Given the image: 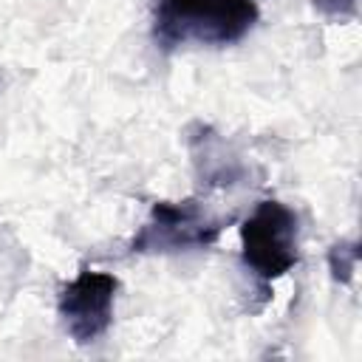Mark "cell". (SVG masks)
I'll return each mask as SVG.
<instances>
[{
	"mask_svg": "<svg viewBox=\"0 0 362 362\" xmlns=\"http://www.w3.org/2000/svg\"><path fill=\"white\" fill-rule=\"evenodd\" d=\"M189 150H192V161L198 167V175L206 184L229 187V184H235L243 175V167L232 156L226 141L215 130H209L204 124H198V133L189 136Z\"/></svg>",
	"mask_w": 362,
	"mask_h": 362,
	"instance_id": "obj_5",
	"label": "cell"
},
{
	"mask_svg": "<svg viewBox=\"0 0 362 362\" xmlns=\"http://www.w3.org/2000/svg\"><path fill=\"white\" fill-rule=\"evenodd\" d=\"M119 280L110 272L82 269L74 280H68L59 291L57 311L76 345L96 342L113 322V303H116Z\"/></svg>",
	"mask_w": 362,
	"mask_h": 362,
	"instance_id": "obj_4",
	"label": "cell"
},
{
	"mask_svg": "<svg viewBox=\"0 0 362 362\" xmlns=\"http://www.w3.org/2000/svg\"><path fill=\"white\" fill-rule=\"evenodd\" d=\"M356 260H359V246L356 240H337L331 249H328V272L337 283L348 286L354 280V272H356Z\"/></svg>",
	"mask_w": 362,
	"mask_h": 362,
	"instance_id": "obj_6",
	"label": "cell"
},
{
	"mask_svg": "<svg viewBox=\"0 0 362 362\" xmlns=\"http://www.w3.org/2000/svg\"><path fill=\"white\" fill-rule=\"evenodd\" d=\"M257 17L255 0H156L153 40L161 51L187 42L232 45L255 28Z\"/></svg>",
	"mask_w": 362,
	"mask_h": 362,
	"instance_id": "obj_1",
	"label": "cell"
},
{
	"mask_svg": "<svg viewBox=\"0 0 362 362\" xmlns=\"http://www.w3.org/2000/svg\"><path fill=\"white\" fill-rule=\"evenodd\" d=\"M314 8L322 17L345 20V17H354L356 14V0H314Z\"/></svg>",
	"mask_w": 362,
	"mask_h": 362,
	"instance_id": "obj_7",
	"label": "cell"
},
{
	"mask_svg": "<svg viewBox=\"0 0 362 362\" xmlns=\"http://www.w3.org/2000/svg\"><path fill=\"white\" fill-rule=\"evenodd\" d=\"M229 221L206 215V209L195 201H156L150 206V218L139 226L133 240L127 243L130 255H164L181 249H204L212 246Z\"/></svg>",
	"mask_w": 362,
	"mask_h": 362,
	"instance_id": "obj_3",
	"label": "cell"
},
{
	"mask_svg": "<svg viewBox=\"0 0 362 362\" xmlns=\"http://www.w3.org/2000/svg\"><path fill=\"white\" fill-rule=\"evenodd\" d=\"M300 221L294 209L269 198L240 223V255L243 263L260 280H277L291 272L300 260Z\"/></svg>",
	"mask_w": 362,
	"mask_h": 362,
	"instance_id": "obj_2",
	"label": "cell"
}]
</instances>
